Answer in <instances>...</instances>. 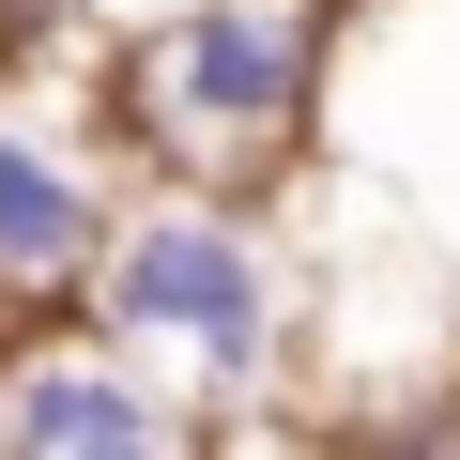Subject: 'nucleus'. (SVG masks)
<instances>
[{
	"mask_svg": "<svg viewBox=\"0 0 460 460\" xmlns=\"http://www.w3.org/2000/svg\"><path fill=\"white\" fill-rule=\"evenodd\" d=\"M93 307L108 338L138 353H184L199 384H261L277 368V261H261V230L246 215H215V199H154L108 230V261H93Z\"/></svg>",
	"mask_w": 460,
	"mask_h": 460,
	"instance_id": "nucleus-2",
	"label": "nucleus"
},
{
	"mask_svg": "<svg viewBox=\"0 0 460 460\" xmlns=\"http://www.w3.org/2000/svg\"><path fill=\"white\" fill-rule=\"evenodd\" d=\"M199 414L154 399L108 338H31V353H0V445L16 460H154L184 445Z\"/></svg>",
	"mask_w": 460,
	"mask_h": 460,
	"instance_id": "nucleus-3",
	"label": "nucleus"
},
{
	"mask_svg": "<svg viewBox=\"0 0 460 460\" xmlns=\"http://www.w3.org/2000/svg\"><path fill=\"white\" fill-rule=\"evenodd\" d=\"M108 261V215H93V184L16 123V108H0V292H16V307H47V292H77Z\"/></svg>",
	"mask_w": 460,
	"mask_h": 460,
	"instance_id": "nucleus-4",
	"label": "nucleus"
},
{
	"mask_svg": "<svg viewBox=\"0 0 460 460\" xmlns=\"http://www.w3.org/2000/svg\"><path fill=\"white\" fill-rule=\"evenodd\" d=\"M307 93H323V16L307 0H154V31H138V123L184 169L292 154Z\"/></svg>",
	"mask_w": 460,
	"mask_h": 460,
	"instance_id": "nucleus-1",
	"label": "nucleus"
}]
</instances>
